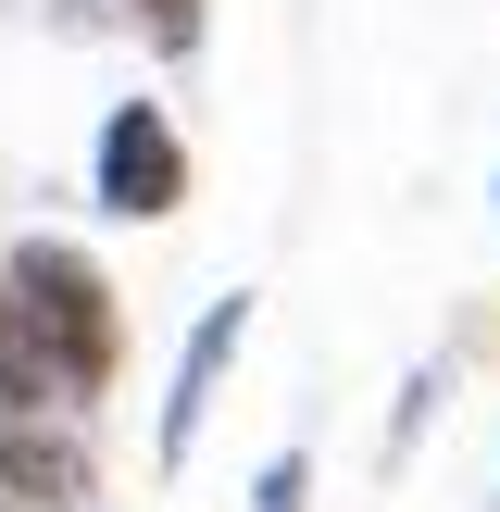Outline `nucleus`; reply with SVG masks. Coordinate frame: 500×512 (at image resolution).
I'll return each mask as SVG.
<instances>
[{"instance_id": "nucleus-1", "label": "nucleus", "mask_w": 500, "mask_h": 512, "mask_svg": "<svg viewBox=\"0 0 500 512\" xmlns=\"http://www.w3.org/2000/svg\"><path fill=\"white\" fill-rule=\"evenodd\" d=\"M0 275H13V300H25L38 375H50L63 400H75V388H100V375H113V350H125V325H113V275H100L75 238H25Z\"/></svg>"}, {"instance_id": "nucleus-2", "label": "nucleus", "mask_w": 500, "mask_h": 512, "mask_svg": "<svg viewBox=\"0 0 500 512\" xmlns=\"http://www.w3.org/2000/svg\"><path fill=\"white\" fill-rule=\"evenodd\" d=\"M88 188H100V213H125V225H150V213H175V200H188V150H175L163 100H113V113H100Z\"/></svg>"}, {"instance_id": "nucleus-3", "label": "nucleus", "mask_w": 500, "mask_h": 512, "mask_svg": "<svg viewBox=\"0 0 500 512\" xmlns=\"http://www.w3.org/2000/svg\"><path fill=\"white\" fill-rule=\"evenodd\" d=\"M238 338H250V288H225L213 313L188 325V350H175V388H163V438H150V450H163V475L200 450V425H213V400H225V363H238Z\"/></svg>"}, {"instance_id": "nucleus-4", "label": "nucleus", "mask_w": 500, "mask_h": 512, "mask_svg": "<svg viewBox=\"0 0 500 512\" xmlns=\"http://www.w3.org/2000/svg\"><path fill=\"white\" fill-rule=\"evenodd\" d=\"M88 463L63 438H38V413H0V512H75Z\"/></svg>"}, {"instance_id": "nucleus-5", "label": "nucleus", "mask_w": 500, "mask_h": 512, "mask_svg": "<svg viewBox=\"0 0 500 512\" xmlns=\"http://www.w3.org/2000/svg\"><path fill=\"white\" fill-rule=\"evenodd\" d=\"M38 400H50V375H38V338H25L13 275H0V413H38Z\"/></svg>"}, {"instance_id": "nucleus-6", "label": "nucleus", "mask_w": 500, "mask_h": 512, "mask_svg": "<svg viewBox=\"0 0 500 512\" xmlns=\"http://www.w3.org/2000/svg\"><path fill=\"white\" fill-rule=\"evenodd\" d=\"M250 512H313V463H300V450H275V463L250 475Z\"/></svg>"}, {"instance_id": "nucleus-7", "label": "nucleus", "mask_w": 500, "mask_h": 512, "mask_svg": "<svg viewBox=\"0 0 500 512\" xmlns=\"http://www.w3.org/2000/svg\"><path fill=\"white\" fill-rule=\"evenodd\" d=\"M150 25H163L175 50H188V38H200V0H150Z\"/></svg>"}]
</instances>
